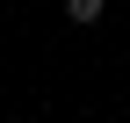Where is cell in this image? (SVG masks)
Listing matches in <instances>:
<instances>
[{"label":"cell","instance_id":"cell-1","mask_svg":"<svg viewBox=\"0 0 130 123\" xmlns=\"http://www.w3.org/2000/svg\"><path fill=\"white\" fill-rule=\"evenodd\" d=\"M101 14H108V0H65V22L72 29H94Z\"/></svg>","mask_w":130,"mask_h":123}]
</instances>
